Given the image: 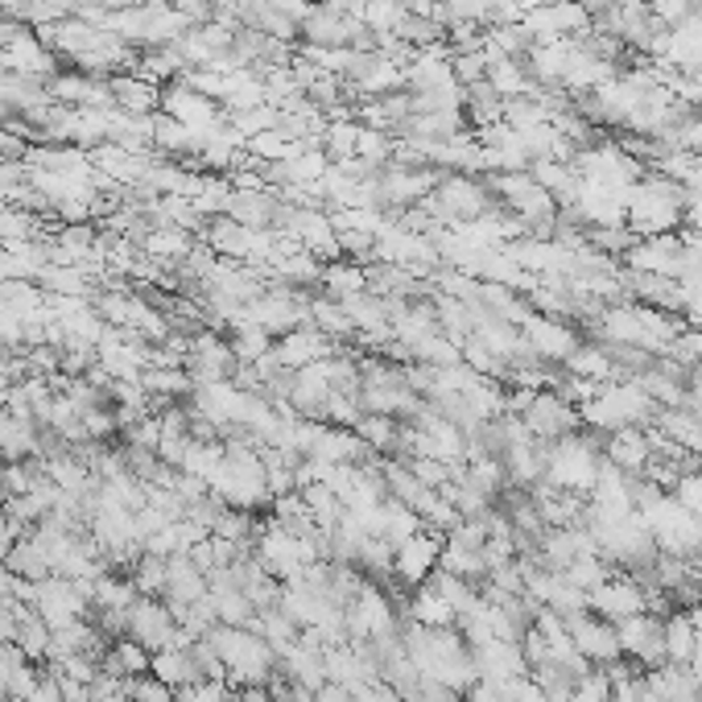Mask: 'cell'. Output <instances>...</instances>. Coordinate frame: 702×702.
Listing matches in <instances>:
<instances>
[{"label": "cell", "mask_w": 702, "mask_h": 702, "mask_svg": "<svg viewBox=\"0 0 702 702\" xmlns=\"http://www.w3.org/2000/svg\"><path fill=\"white\" fill-rule=\"evenodd\" d=\"M665 653L674 661H690L699 649H694V624L690 619H674L669 628H665Z\"/></svg>", "instance_id": "28"}, {"label": "cell", "mask_w": 702, "mask_h": 702, "mask_svg": "<svg viewBox=\"0 0 702 702\" xmlns=\"http://www.w3.org/2000/svg\"><path fill=\"white\" fill-rule=\"evenodd\" d=\"M141 385L153 397V405H158L162 397H186V392H195V376L186 368H145Z\"/></svg>", "instance_id": "19"}, {"label": "cell", "mask_w": 702, "mask_h": 702, "mask_svg": "<svg viewBox=\"0 0 702 702\" xmlns=\"http://www.w3.org/2000/svg\"><path fill=\"white\" fill-rule=\"evenodd\" d=\"M240 368L236 351L215 330H199L190 335V355H186V372L195 376V385H215V380H231Z\"/></svg>", "instance_id": "5"}, {"label": "cell", "mask_w": 702, "mask_h": 702, "mask_svg": "<svg viewBox=\"0 0 702 702\" xmlns=\"http://www.w3.org/2000/svg\"><path fill=\"white\" fill-rule=\"evenodd\" d=\"M330 348H335V339H327L318 327H298L289 330V335H281L277 343H273V351L281 355V364H286L289 372L306 368V364H318V360H327Z\"/></svg>", "instance_id": "10"}, {"label": "cell", "mask_w": 702, "mask_h": 702, "mask_svg": "<svg viewBox=\"0 0 702 702\" xmlns=\"http://www.w3.org/2000/svg\"><path fill=\"white\" fill-rule=\"evenodd\" d=\"M699 9H702V0H699Z\"/></svg>", "instance_id": "34"}, {"label": "cell", "mask_w": 702, "mask_h": 702, "mask_svg": "<svg viewBox=\"0 0 702 702\" xmlns=\"http://www.w3.org/2000/svg\"><path fill=\"white\" fill-rule=\"evenodd\" d=\"M124 628L145 649H170L174 637H178L174 632V616L165 607H158V603H149V599H133V607L124 612Z\"/></svg>", "instance_id": "9"}, {"label": "cell", "mask_w": 702, "mask_h": 702, "mask_svg": "<svg viewBox=\"0 0 702 702\" xmlns=\"http://www.w3.org/2000/svg\"><path fill=\"white\" fill-rule=\"evenodd\" d=\"M681 199H686V190L678 183H665V178L632 186L628 206H624V224L637 240L665 236V231H674L681 224Z\"/></svg>", "instance_id": "1"}, {"label": "cell", "mask_w": 702, "mask_h": 702, "mask_svg": "<svg viewBox=\"0 0 702 702\" xmlns=\"http://www.w3.org/2000/svg\"><path fill=\"white\" fill-rule=\"evenodd\" d=\"M616 637H619V649L637 653L640 661H657L665 657V628L657 619L649 616H628L616 624Z\"/></svg>", "instance_id": "13"}, {"label": "cell", "mask_w": 702, "mask_h": 702, "mask_svg": "<svg viewBox=\"0 0 702 702\" xmlns=\"http://www.w3.org/2000/svg\"><path fill=\"white\" fill-rule=\"evenodd\" d=\"M149 653H145V644H137V640H124V644H116L112 653H108V669L112 674H145L149 669Z\"/></svg>", "instance_id": "27"}, {"label": "cell", "mask_w": 702, "mask_h": 702, "mask_svg": "<svg viewBox=\"0 0 702 702\" xmlns=\"http://www.w3.org/2000/svg\"><path fill=\"white\" fill-rule=\"evenodd\" d=\"M657 413V401L640 389V380H624V385H599L591 401H582L578 417L591 422L599 430H624V426H640Z\"/></svg>", "instance_id": "2"}, {"label": "cell", "mask_w": 702, "mask_h": 702, "mask_svg": "<svg viewBox=\"0 0 702 702\" xmlns=\"http://www.w3.org/2000/svg\"><path fill=\"white\" fill-rule=\"evenodd\" d=\"M38 277H41V286L50 289L54 298H87V289H91L87 273L75 268V265H46Z\"/></svg>", "instance_id": "23"}, {"label": "cell", "mask_w": 702, "mask_h": 702, "mask_svg": "<svg viewBox=\"0 0 702 702\" xmlns=\"http://www.w3.org/2000/svg\"><path fill=\"white\" fill-rule=\"evenodd\" d=\"M141 248L145 256L158 261V265H186V256L195 252V245H190V236H186L183 227H153L141 240Z\"/></svg>", "instance_id": "15"}, {"label": "cell", "mask_w": 702, "mask_h": 702, "mask_svg": "<svg viewBox=\"0 0 702 702\" xmlns=\"http://www.w3.org/2000/svg\"><path fill=\"white\" fill-rule=\"evenodd\" d=\"M649 4V13L665 25V29H674V25H681L686 17H694V13H702L699 0H644Z\"/></svg>", "instance_id": "29"}, {"label": "cell", "mask_w": 702, "mask_h": 702, "mask_svg": "<svg viewBox=\"0 0 702 702\" xmlns=\"http://www.w3.org/2000/svg\"><path fill=\"white\" fill-rule=\"evenodd\" d=\"M434 557H438V546H434V541H426V537H405V550L397 557V566H401V575L405 578H422L434 566Z\"/></svg>", "instance_id": "25"}, {"label": "cell", "mask_w": 702, "mask_h": 702, "mask_svg": "<svg viewBox=\"0 0 702 702\" xmlns=\"http://www.w3.org/2000/svg\"><path fill=\"white\" fill-rule=\"evenodd\" d=\"M231 330H236V335H231L227 343H231V351H236V360H240V364H256V360L273 348V335L261 330V327H252V323H236Z\"/></svg>", "instance_id": "24"}, {"label": "cell", "mask_w": 702, "mask_h": 702, "mask_svg": "<svg viewBox=\"0 0 702 702\" xmlns=\"http://www.w3.org/2000/svg\"><path fill=\"white\" fill-rule=\"evenodd\" d=\"M183 702H227L224 681H190L183 686Z\"/></svg>", "instance_id": "32"}, {"label": "cell", "mask_w": 702, "mask_h": 702, "mask_svg": "<svg viewBox=\"0 0 702 702\" xmlns=\"http://www.w3.org/2000/svg\"><path fill=\"white\" fill-rule=\"evenodd\" d=\"M587 603L596 607L599 616H612L619 624V619L628 616H640L649 599H644V591H640L637 582H612V578H603L599 587H591Z\"/></svg>", "instance_id": "12"}, {"label": "cell", "mask_w": 702, "mask_h": 702, "mask_svg": "<svg viewBox=\"0 0 702 702\" xmlns=\"http://www.w3.org/2000/svg\"><path fill=\"white\" fill-rule=\"evenodd\" d=\"M521 339L529 343L537 360H550V364H566L578 348V335L566 323H557V318H546V314H529L525 323H521Z\"/></svg>", "instance_id": "7"}, {"label": "cell", "mask_w": 702, "mask_h": 702, "mask_svg": "<svg viewBox=\"0 0 702 702\" xmlns=\"http://www.w3.org/2000/svg\"><path fill=\"white\" fill-rule=\"evenodd\" d=\"M681 261H686V245L681 236L665 231V236H649L628 248V265L632 273H657V277H681Z\"/></svg>", "instance_id": "8"}, {"label": "cell", "mask_w": 702, "mask_h": 702, "mask_svg": "<svg viewBox=\"0 0 702 702\" xmlns=\"http://www.w3.org/2000/svg\"><path fill=\"white\" fill-rule=\"evenodd\" d=\"M525 430L541 438V442H557V438H566V434H575V426L582 422L578 410L566 401V397H557V392H534L529 397V405H525Z\"/></svg>", "instance_id": "6"}, {"label": "cell", "mask_w": 702, "mask_h": 702, "mask_svg": "<svg viewBox=\"0 0 702 702\" xmlns=\"http://www.w3.org/2000/svg\"><path fill=\"white\" fill-rule=\"evenodd\" d=\"M149 669L170 690H183L190 681H199V661H195V653H186V649H158L153 661H149Z\"/></svg>", "instance_id": "16"}, {"label": "cell", "mask_w": 702, "mask_h": 702, "mask_svg": "<svg viewBox=\"0 0 702 702\" xmlns=\"http://www.w3.org/2000/svg\"><path fill=\"white\" fill-rule=\"evenodd\" d=\"M211 649L220 653L224 669H231L240 681L265 678V669H268L265 640L248 637V632H240V628H220V632H211Z\"/></svg>", "instance_id": "4"}, {"label": "cell", "mask_w": 702, "mask_h": 702, "mask_svg": "<svg viewBox=\"0 0 702 702\" xmlns=\"http://www.w3.org/2000/svg\"><path fill=\"white\" fill-rule=\"evenodd\" d=\"M128 694H133V702H174V690L158 678L133 681V686H128Z\"/></svg>", "instance_id": "31"}, {"label": "cell", "mask_w": 702, "mask_h": 702, "mask_svg": "<svg viewBox=\"0 0 702 702\" xmlns=\"http://www.w3.org/2000/svg\"><path fill=\"white\" fill-rule=\"evenodd\" d=\"M137 591H165V557L158 554H145L141 557V571L133 578Z\"/></svg>", "instance_id": "30"}, {"label": "cell", "mask_w": 702, "mask_h": 702, "mask_svg": "<svg viewBox=\"0 0 702 702\" xmlns=\"http://www.w3.org/2000/svg\"><path fill=\"white\" fill-rule=\"evenodd\" d=\"M546 472H550V484H557V488L587 492V488H596L599 479V454L587 438L566 434V438H557L554 451L546 454Z\"/></svg>", "instance_id": "3"}, {"label": "cell", "mask_w": 702, "mask_h": 702, "mask_svg": "<svg viewBox=\"0 0 702 702\" xmlns=\"http://www.w3.org/2000/svg\"><path fill=\"white\" fill-rule=\"evenodd\" d=\"M310 318H314V327L323 330L327 339H348L355 335V323H351V314L343 310V302H335V298H318V302H310Z\"/></svg>", "instance_id": "20"}, {"label": "cell", "mask_w": 702, "mask_h": 702, "mask_svg": "<svg viewBox=\"0 0 702 702\" xmlns=\"http://www.w3.org/2000/svg\"><path fill=\"white\" fill-rule=\"evenodd\" d=\"M661 430L669 434V442L681 451H702V417L686 410H661Z\"/></svg>", "instance_id": "21"}, {"label": "cell", "mask_w": 702, "mask_h": 702, "mask_svg": "<svg viewBox=\"0 0 702 702\" xmlns=\"http://www.w3.org/2000/svg\"><path fill=\"white\" fill-rule=\"evenodd\" d=\"M566 632H571V644H575L582 657H596V661L619 657L616 628H607V624H599V619H571Z\"/></svg>", "instance_id": "14"}, {"label": "cell", "mask_w": 702, "mask_h": 702, "mask_svg": "<svg viewBox=\"0 0 702 702\" xmlns=\"http://www.w3.org/2000/svg\"><path fill=\"white\" fill-rule=\"evenodd\" d=\"M649 434L640 430V426H624V430L612 434V442H607V459L624 467V472H640V467H649Z\"/></svg>", "instance_id": "17"}, {"label": "cell", "mask_w": 702, "mask_h": 702, "mask_svg": "<svg viewBox=\"0 0 702 702\" xmlns=\"http://www.w3.org/2000/svg\"><path fill=\"white\" fill-rule=\"evenodd\" d=\"M566 368L575 372V376H582V380H596V385H603L607 376L619 372L607 348H575V355L566 360Z\"/></svg>", "instance_id": "22"}, {"label": "cell", "mask_w": 702, "mask_h": 702, "mask_svg": "<svg viewBox=\"0 0 702 702\" xmlns=\"http://www.w3.org/2000/svg\"><path fill=\"white\" fill-rule=\"evenodd\" d=\"M323 286H327V298L348 302L355 293H368V268L348 265V261H330V265H323Z\"/></svg>", "instance_id": "18"}, {"label": "cell", "mask_w": 702, "mask_h": 702, "mask_svg": "<svg viewBox=\"0 0 702 702\" xmlns=\"http://www.w3.org/2000/svg\"><path fill=\"white\" fill-rule=\"evenodd\" d=\"M0 472H4V451H0Z\"/></svg>", "instance_id": "33"}, {"label": "cell", "mask_w": 702, "mask_h": 702, "mask_svg": "<svg viewBox=\"0 0 702 702\" xmlns=\"http://www.w3.org/2000/svg\"><path fill=\"white\" fill-rule=\"evenodd\" d=\"M108 91H112V108H121L128 116H158L162 112V87L141 79V75H112Z\"/></svg>", "instance_id": "11"}, {"label": "cell", "mask_w": 702, "mask_h": 702, "mask_svg": "<svg viewBox=\"0 0 702 702\" xmlns=\"http://www.w3.org/2000/svg\"><path fill=\"white\" fill-rule=\"evenodd\" d=\"M330 158H339V162H351L355 158V145H360V124L351 121H335L327 128V137H323Z\"/></svg>", "instance_id": "26"}]
</instances>
